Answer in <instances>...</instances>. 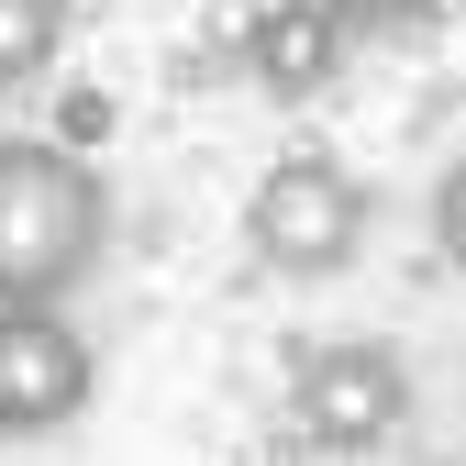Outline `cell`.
<instances>
[{
  "instance_id": "277c9868",
  "label": "cell",
  "mask_w": 466,
  "mask_h": 466,
  "mask_svg": "<svg viewBox=\"0 0 466 466\" xmlns=\"http://www.w3.org/2000/svg\"><path fill=\"white\" fill-rule=\"evenodd\" d=\"M100 389V356L67 311H0V444L67 433Z\"/></svg>"
},
{
  "instance_id": "8992f818",
  "label": "cell",
  "mask_w": 466,
  "mask_h": 466,
  "mask_svg": "<svg viewBox=\"0 0 466 466\" xmlns=\"http://www.w3.org/2000/svg\"><path fill=\"white\" fill-rule=\"evenodd\" d=\"M56 56H67V0H0V89L56 78Z\"/></svg>"
},
{
  "instance_id": "5b68a950",
  "label": "cell",
  "mask_w": 466,
  "mask_h": 466,
  "mask_svg": "<svg viewBox=\"0 0 466 466\" xmlns=\"http://www.w3.org/2000/svg\"><path fill=\"white\" fill-rule=\"evenodd\" d=\"M245 78L267 100H322L344 78V23L322 12V0H267V12L245 23Z\"/></svg>"
},
{
  "instance_id": "9c48e42d",
  "label": "cell",
  "mask_w": 466,
  "mask_h": 466,
  "mask_svg": "<svg viewBox=\"0 0 466 466\" xmlns=\"http://www.w3.org/2000/svg\"><path fill=\"white\" fill-rule=\"evenodd\" d=\"M100 134H111V100L100 89H67V100H56V145H67V156H89Z\"/></svg>"
},
{
  "instance_id": "6da1fadb",
  "label": "cell",
  "mask_w": 466,
  "mask_h": 466,
  "mask_svg": "<svg viewBox=\"0 0 466 466\" xmlns=\"http://www.w3.org/2000/svg\"><path fill=\"white\" fill-rule=\"evenodd\" d=\"M111 245V178L56 134H0V311H67Z\"/></svg>"
},
{
  "instance_id": "7a4b0ae2",
  "label": "cell",
  "mask_w": 466,
  "mask_h": 466,
  "mask_svg": "<svg viewBox=\"0 0 466 466\" xmlns=\"http://www.w3.org/2000/svg\"><path fill=\"white\" fill-rule=\"evenodd\" d=\"M367 222H378V200H367V178H356L333 145H289L267 178L245 189V245H256V267L289 278V289L344 278V267L367 256Z\"/></svg>"
},
{
  "instance_id": "ba28073f",
  "label": "cell",
  "mask_w": 466,
  "mask_h": 466,
  "mask_svg": "<svg viewBox=\"0 0 466 466\" xmlns=\"http://www.w3.org/2000/svg\"><path fill=\"white\" fill-rule=\"evenodd\" d=\"M433 256L466 278V145L444 156V178H433Z\"/></svg>"
},
{
  "instance_id": "3957f363",
  "label": "cell",
  "mask_w": 466,
  "mask_h": 466,
  "mask_svg": "<svg viewBox=\"0 0 466 466\" xmlns=\"http://www.w3.org/2000/svg\"><path fill=\"white\" fill-rule=\"evenodd\" d=\"M289 400H300V433L322 455H378L411 422V367H400V344H378V333H322L300 356V378H289Z\"/></svg>"
},
{
  "instance_id": "52a82bcc",
  "label": "cell",
  "mask_w": 466,
  "mask_h": 466,
  "mask_svg": "<svg viewBox=\"0 0 466 466\" xmlns=\"http://www.w3.org/2000/svg\"><path fill=\"white\" fill-rule=\"evenodd\" d=\"M322 12L344 23V45H356V34H422V23H444V0H322Z\"/></svg>"
}]
</instances>
